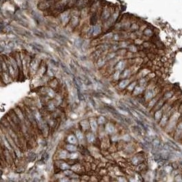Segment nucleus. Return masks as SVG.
Here are the masks:
<instances>
[{
  "instance_id": "0eeeda50",
  "label": "nucleus",
  "mask_w": 182,
  "mask_h": 182,
  "mask_svg": "<svg viewBox=\"0 0 182 182\" xmlns=\"http://www.w3.org/2000/svg\"><path fill=\"white\" fill-rule=\"evenodd\" d=\"M81 125L85 130L89 128V123H87V121H83L81 122Z\"/></svg>"
},
{
  "instance_id": "39448f33",
  "label": "nucleus",
  "mask_w": 182,
  "mask_h": 182,
  "mask_svg": "<svg viewBox=\"0 0 182 182\" xmlns=\"http://www.w3.org/2000/svg\"><path fill=\"white\" fill-rule=\"evenodd\" d=\"M128 83H129L128 80H124L120 83V87H121V88H124V87L126 86L128 84Z\"/></svg>"
},
{
  "instance_id": "4468645a",
  "label": "nucleus",
  "mask_w": 182,
  "mask_h": 182,
  "mask_svg": "<svg viewBox=\"0 0 182 182\" xmlns=\"http://www.w3.org/2000/svg\"><path fill=\"white\" fill-rule=\"evenodd\" d=\"M141 91H143V89L141 88V87H136V89L135 90L136 94H139V93H141Z\"/></svg>"
},
{
  "instance_id": "dca6fc26",
  "label": "nucleus",
  "mask_w": 182,
  "mask_h": 182,
  "mask_svg": "<svg viewBox=\"0 0 182 182\" xmlns=\"http://www.w3.org/2000/svg\"><path fill=\"white\" fill-rule=\"evenodd\" d=\"M61 168H62V169H66V168H69V166L67 165V164H63V165H62V167H61Z\"/></svg>"
},
{
  "instance_id": "f3484780",
  "label": "nucleus",
  "mask_w": 182,
  "mask_h": 182,
  "mask_svg": "<svg viewBox=\"0 0 182 182\" xmlns=\"http://www.w3.org/2000/svg\"><path fill=\"white\" fill-rule=\"evenodd\" d=\"M66 154H67V153L66 152H62V153H61L60 157L61 158H65V157L66 156Z\"/></svg>"
},
{
  "instance_id": "6ab92c4d",
  "label": "nucleus",
  "mask_w": 182,
  "mask_h": 182,
  "mask_svg": "<svg viewBox=\"0 0 182 182\" xmlns=\"http://www.w3.org/2000/svg\"><path fill=\"white\" fill-rule=\"evenodd\" d=\"M118 76H119V73L118 72H117V73L115 74V76H114V77H115V79H117L118 78Z\"/></svg>"
},
{
  "instance_id": "7ed1b4c3",
  "label": "nucleus",
  "mask_w": 182,
  "mask_h": 182,
  "mask_svg": "<svg viewBox=\"0 0 182 182\" xmlns=\"http://www.w3.org/2000/svg\"><path fill=\"white\" fill-rule=\"evenodd\" d=\"M90 125H91V129L93 130L94 131H95V130H96V129H97V123H96V121L94 120H91Z\"/></svg>"
},
{
  "instance_id": "f8f14e48",
  "label": "nucleus",
  "mask_w": 182,
  "mask_h": 182,
  "mask_svg": "<svg viewBox=\"0 0 182 182\" xmlns=\"http://www.w3.org/2000/svg\"><path fill=\"white\" fill-rule=\"evenodd\" d=\"M104 121H105V120H104V117H100L98 118V123H103L104 122Z\"/></svg>"
},
{
  "instance_id": "9d476101",
  "label": "nucleus",
  "mask_w": 182,
  "mask_h": 182,
  "mask_svg": "<svg viewBox=\"0 0 182 182\" xmlns=\"http://www.w3.org/2000/svg\"><path fill=\"white\" fill-rule=\"evenodd\" d=\"M145 34L147 36H152V31L151 30H149V29H147V30L145 31Z\"/></svg>"
},
{
  "instance_id": "a211bd4d",
  "label": "nucleus",
  "mask_w": 182,
  "mask_h": 182,
  "mask_svg": "<svg viewBox=\"0 0 182 182\" xmlns=\"http://www.w3.org/2000/svg\"><path fill=\"white\" fill-rule=\"evenodd\" d=\"M77 156H77V154H72L71 156H70V158H73H73H77Z\"/></svg>"
},
{
  "instance_id": "f257e3e1",
  "label": "nucleus",
  "mask_w": 182,
  "mask_h": 182,
  "mask_svg": "<svg viewBox=\"0 0 182 182\" xmlns=\"http://www.w3.org/2000/svg\"><path fill=\"white\" fill-rule=\"evenodd\" d=\"M106 129L108 132H109V133H112V132H114L115 128L113 124H111V123H108L106 127Z\"/></svg>"
},
{
  "instance_id": "9b49d317",
  "label": "nucleus",
  "mask_w": 182,
  "mask_h": 182,
  "mask_svg": "<svg viewBox=\"0 0 182 182\" xmlns=\"http://www.w3.org/2000/svg\"><path fill=\"white\" fill-rule=\"evenodd\" d=\"M96 19H97V17H96V15L94 14L93 16H92V17H91V21H93V22H92V23H93V24L96 23Z\"/></svg>"
},
{
  "instance_id": "20e7f679",
  "label": "nucleus",
  "mask_w": 182,
  "mask_h": 182,
  "mask_svg": "<svg viewBox=\"0 0 182 182\" xmlns=\"http://www.w3.org/2000/svg\"><path fill=\"white\" fill-rule=\"evenodd\" d=\"M76 137H77V138L79 141L83 140V134L81 133V132L79 131V130H77L76 132Z\"/></svg>"
},
{
  "instance_id": "6e6552de",
  "label": "nucleus",
  "mask_w": 182,
  "mask_h": 182,
  "mask_svg": "<svg viewBox=\"0 0 182 182\" xmlns=\"http://www.w3.org/2000/svg\"><path fill=\"white\" fill-rule=\"evenodd\" d=\"M87 138L89 142H92V141H94V136L93 135V134H91V133H89L88 134H87Z\"/></svg>"
},
{
  "instance_id": "ddd939ff",
  "label": "nucleus",
  "mask_w": 182,
  "mask_h": 182,
  "mask_svg": "<svg viewBox=\"0 0 182 182\" xmlns=\"http://www.w3.org/2000/svg\"><path fill=\"white\" fill-rule=\"evenodd\" d=\"M99 32H100V27L96 26V28H94V34H97Z\"/></svg>"
},
{
  "instance_id": "1a4fd4ad",
  "label": "nucleus",
  "mask_w": 182,
  "mask_h": 182,
  "mask_svg": "<svg viewBox=\"0 0 182 182\" xmlns=\"http://www.w3.org/2000/svg\"><path fill=\"white\" fill-rule=\"evenodd\" d=\"M123 67H124V63H123V62H121L119 63L117 66V68L122 70L123 68Z\"/></svg>"
},
{
  "instance_id": "2eb2a0df",
  "label": "nucleus",
  "mask_w": 182,
  "mask_h": 182,
  "mask_svg": "<svg viewBox=\"0 0 182 182\" xmlns=\"http://www.w3.org/2000/svg\"><path fill=\"white\" fill-rule=\"evenodd\" d=\"M49 96H51V97H53V96H55V93H54V91L52 90V89H49Z\"/></svg>"
},
{
  "instance_id": "f03ea898",
  "label": "nucleus",
  "mask_w": 182,
  "mask_h": 182,
  "mask_svg": "<svg viewBox=\"0 0 182 182\" xmlns=\"http://www.w3.org/2000/svg\"><path fill=\"white\" fill-rule=\"evenodd\" d=\"M68 140L69 141L70 143H72V144H75L76 143V138L73 135H70L68 138Z\"/></svg>"
},
{
  "instance_id": "423d86ee",
  "label": "nucleus",
  "mask_w": 182,
  "mask_h": 182,
  "mask_svg": "<svg viewBox=\"0 0 182 182\" xmlns=\"http://www.w3.org/2000/svg\"><path fill=\"white\" fill-rule=\"evenodd\" d=\"M66 148H67V149L69 150V151H71V152H75L76 150V147H75V146L72 145H67Z\"/></svg>"
}]
</instances>
